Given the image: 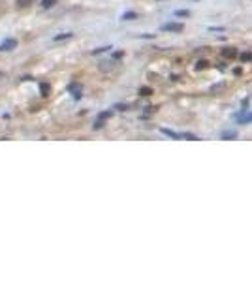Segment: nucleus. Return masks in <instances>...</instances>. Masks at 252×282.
<instances>
[{
    "label": "nucleus",
    "instance_id": "nucleus-5",
    "mask_svg": "<svg viewBox=\"0 0 252 282\" xmlns=\"http://www.w3.org/2000/svg\"><path fill=\"white\" fill-rule=\"evenodd\" d=\"M136 17H137V13H136V12H128V13H124V15H122V19H124V21H132V19H136Z\"/></svg>",
    "mask_w": 252,
    "mask_h": 282
},
{
    "label": "nucleus",
    "instance_id": "nucleus-10",
    "mask_svg": "<svg viewBox=\"0 0 252 282\" xmlns=\"http://www.w3.org/2000/svg\"><path fill=\"white\" fill-rule=\"evenodd\" d=\"M241 121H250V122H252V113H248V115H245V117H241Z\"/></svg>",
    "mask_w": 252,
    "mask_h": 282
},
{
    "label": "nucleus",
    "instance_id": "nucleus-8",
    "mask_svg": "<svg viewBox=\"0 0 252 282\" xmlns=\"http://www.w3.org/2000/svg\"><path fill=\"white\" fill-rule=\"evenodd\" d=\"M55 0H43V8H51Z\"/></svg>",
    "mask_w": 252,
    "mask_h": 282
},
{
    "label": "nucleus",
    "instance_id": "nucleus-3",
    "mask_svg": "<svg viewBox=\"0 0 252 282\" xmlns=\"http://www.w3.org/2000/svg\"><path fill=\"white\" fill-rule=\"evenodd\" d=\"M220 137L222 139H233V137H237V132L235 130H226V132H222Z\"/></svg>",
    "mask_w": 252,
    "mask_h": 282
},
{
    "label": "nucleus",
    "instance_id": "nucleus-7",
    "mask_svg": "<svg viewBox=\"0 0 252 282\" xmlns=\"http://www.w3.org/2000/svg\"><path fill=\"white\" fill-rule=\"evenodd\" d=\"M30 2H32V0H17V4H19L21 8H25V6H26V4H30Z\"/></svg>",
    "mask_w": 252,
    "mask_h": 282
},
{
    "label": "nucleus",
    "instance_id": "nucleus-1",
    "mask_svg": "<svg viewBox=\"0 0 252 282\" xmlns=\"http://www.w3.org/2000/svg\"><path fill=\"white\" fill-rule=\"evenodd\" d=\"M183 25L181 23H168V25H164L162 26V30H166V32H183Z\"/></svg>",
    "mask_w": 252,
    "mask_h": 282
},
{
    "label": "nucleus",
    "instance_id": "nucleus-9",
    "mask_svg": "<svg viewBox=\"0 0 252 282\" xmlns=\"http://www.w3.org/2000/svg\"><path fill=\"white\" fill-rule=\"evenodd\" d=\"M72 34L70 32H66V34H60V36H55V40H64V38H70Z\"/></svg>",
    "mask_w": 252,
    "mask_h": 282
},
{
    "label": "nucleus",
    "instance_id": "nucleus-4",
    "mask_svg": "<svg viewBox=\"0 0 252 282\" xmlns=\"http://www.w3.org/2000/svg\"><path fill=\"white\" fill-rule=\"evenodd\" d=\"M162 132H164L166 136H169V137H173V139H181V134H177V132H173V130H168V128H162Z\"/></svg>",
    "mask_w": 252,
    "mask_h": 282
},
{
    "label": "nucleus",
    "instance_id": "nucleus-6",
    "mask_svg": "<svg viewBox=\"0 0 252 282\" xmlns=\"http://www.w3.org/2000/svg\"><path fill=\"white\" fill-rule=\"evenodd\" d=\"M175 15H177V17H188V15H190V12H188V10H177V12H175Z\"/></svg>",
    "mask_w": 252,
    "mask_h": 282
},
{
    "label": "nucleus",
    "instance_id": "nucleus-2",
    "mask_svg": "<svg viewBox=\"0 0 252 282\" xmlns=\"http://www.w3.org/2000/svg\"><path fill=\"white\" fill-rule=\"evenodd\" d=\"M15 45H17L15 40H6L4 43H0V51H10V49H13Z\"/></svg>",
    "mask_w": 252,
    "mask_h": 282
}]
</instances>
